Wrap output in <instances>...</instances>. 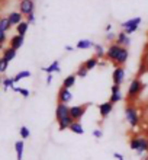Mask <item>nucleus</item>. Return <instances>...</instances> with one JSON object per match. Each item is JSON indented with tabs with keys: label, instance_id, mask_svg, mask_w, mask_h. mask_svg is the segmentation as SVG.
<instances>
[{
	"label": "nucleus",
	"instance_id": "1",
	"mask_svg": "<svg viewBox=\"0 0 148 160\" xmlns=\"http://www.w3.org/2000/svg\"><path fill=\"white\" fill-rule=\"evenodd\" d=\"M107 61L113 63L116 67H123L125 63L128 61L129 58V50L125 48V47H121L118 44L112 42L107 50H106V57H105Z\"/></svg>",
	"mask_w": 148,
	"mask_h": 160
},
{
	"label": "nucleus",
	"instance_id": "2",
	"mask_svg": "<svg viewBox=\"0 0 148 160\" xmlns=\"http://www.w3.org/2000/svg\"><path fill=\"white\" fill-rule=\"evenodd\" d=\"M55 119H57L60 131H64V130H67V128H70V125L74 122V119L70 117V106L65 105V103H57Z\"/></svg>",
	"mask_w": 148,
	"mask_h": 160
},
{
	"label": "nucleus",
	"instance_id": "3",
	"mask_svg": "<svg viewBox=\"0 0 148 160\" xmlns=\"http://www.w3.org/2000/svg\"><path fill=\"white\" fill-rule=\"evenodd\" d=\"M129 148L136 152L138 156H142V154L148 153V137L134 134L129 138Z\"/></svg>",
	"mask_w": 148,
	"mask_h": 160
},
{
	"label": "nucleus",
	"instance_id": "4",
	"mask_svg": "<svg viewBox=\"0 0 148 160\" xmlns=\"http://www.w3.org/2000/svg\"><path fill=\"white\" fill-rule=\"evenodd\" d=\"M125 118H127L128 124L131 128H136V127L140 125V114H138V109H136V106L129 102L127 106H125Z\"/></svg>",
	"mask_w": 148,
	"mask_h": 160
},
{
	"label": "nucleus",
	"instance_id": "5",
	"mask_svg": "<svg viewBox=\"0 0 148 160\" xmlns=\"http://www.w3.org/2000/svg\"><path fill=\"white\" fill-rule=\"evenodd\" d=\"M145 89V84L141 82L138 77L136 79H134L131 82V84L128 86V93H127V96H128V101L132 102L134 99H136V98L141 95V92Z\"/></svg>",
	"mask_w": 148,
	"mask_h": 160
},
{
	"label": "nucleus",
	"instance_id": "6",
	"mask_svg": "<svg viewBox=\"0 0 148 160\" xmlns=\"http://www.w3.org/2000/svg\"><path fill=\"white\" fill-rule=\"evenodd\" d=\"M141 22H142V18L135 16V18H132V19H128V21L122 22V23H121V28H122V31L127 35H131V34H134V32L138 31Z\"/></svg>",
	"mask_w": 148,
	"mask_h": 160
},
{
	"label": "nucleus",
	"instance_id": "7",
	"mask_svg": "<svg viewBox=\"0 0 148 160\" xmlns=\"http://www.w3.org/2000/svg\"><path fill=\"white\" fill-rule=\"evenodd\" d=\"M89 108V103H83V105H74L70 106V117H71L74 121H81V118L84 117L86 111Z\"/></svg>",
	"mask_w": 148,
	"mask_h": 160
},
{
	"label": "nucleus",
	"instance_id": "8",
	"mask_svg": "<svg viewBox=\"0 0 148 160\" xmlns=\"http://www.w3.org/2000/svg\"><path fill=\"white\" fill-rule=\"evenodd\" d=\"M35 10V2L34 0H21L19 2V12L23 16H28Z\"/></svg>",
	"mask_w": 148,
	"mask_h": 160
},
{
	"label": "nucleus",
	"instance_id": "9",
	"mask_svg": "<svg viewBox=\"0 0 148 160\" xmlns=\"http://www.w3.org/2000/svg\"><path fill=\"white\" fill-rule=\"evenodd\" d=\"M125 77H127V74H125V68L123 67L113 68V73H112V82H113V84L121 86V84L125 82Z\"/></svg>",
	"mask_w": 148,
	"mask_h": 160
},
{
	"label": "nucleus",
	"instance_id": "10",
	"mask_svg": "<svg viewBox=\"0 0 148 160\" xmlns=\"http://www.w3.org/2000/svg\"><path fill=\"white\" fill-rule=\"evenodd\" d=\"M58 103H65V105H68L70 102H71L73 99V93L70 89H65V88H61L58 90Z\"/></svg>",
	"mask_w": 148,
	"mask_h": 160
},
{
	"label": "nucleus",
	"instance_id": "11",
	"mask_svg": "<svg viewBox=\"0 0 148 160\" xmlns=\"http://www.w3.org/2000/svg\"><path fill=\"white\" fill-rule=\"evenodd\" d=\"M122 101V90H121V86L118 84H113L110 88V98H109V102L110 103H118V102Z\"/></svg>",
	"mask_w": 148,
	"mask_h": 160
},
{
	"label": "nucleus",
	"instance_id": "12",
	"mask_svg": "<svg viewBox=\"0 0 148 160\" xmlns=\"http://www.w3.org/2000/svg\"><path fill=\"white\" fill-rule=\"evenodd\" d=\"M115 44H118V45H121V47H125V48H129V45H131V37L127 35L123 31H121V32L116 35Z\"/></svg>",
	"mask_w": 148,
	"mask_h": 160
},
{
	"label": "nucleus",
	"instance_id": "13",
	"mask_svg": "<svg viewBox=\"0 0 148 160\" xmlns=\"http://www.w3.org/2000/svg\"><path fill=\"white\" fill-rule=\"evenodd\" d=\"M98 109H99V114H100L102 118H106V117H109L110 112L113 111V103H110L109 101L103 102V103H100V105L98 106Z\"/></svg>",
	"mask_w": 148,
	"mask_h": 160
},
{
	"label": "nucleus",
	"instance_id": "14",
	"mask_svg": "<svg viewBox=\"0 0 148 160\" xmlns=\"http://www.w3.org/2000/svg\"><path fill=\"white\" fill-rule=\"evenodd\" d=\"M23 42H25V37H22V35H13L12 38L9 39V47H12L15 50H19L22 45H23Z\"/></svg>",
	"mask_w": 148,
	"mask_h": 160
},
{
	"label": "nucleus",
	"instance_id": "15",
	"mask_svg": "<svg viewBox=\"0 0 148 160\" xmlns=\"http://www.w3.org/2000/svg\"><path fill=\"white\" fill-rule=\"evenodd\" d=\"M23 18L25 16H23L21 12H10L7 15V19H9V22H10L12 26H17L22 21H23Z\"/></svg>",
	"mask_w": 148,
	"mask_h": 160
},
{
	"label": "nucleus",
	"instance_id": "16",
	"mask_svg": "<svg viewBox=\"0 0 148 160\" xmlns=\"http://www.w3.org/2000/svg\"><path fill=\"white\" fill-rule=\"evenodd\" d=\"M42 72L48 73V74L60 73V72H61V67H60V61H58V60H55V61H52V63L50 64V66H47V67H42Z\"/></svg>",
	"mask_w": 148,
	"mask_h": 160
},
{
	"label": "nucleus",
	"instance_id": "17",
	"mask_svg": "<svg viewBox=\"0 0 148 160\" xmlns=\"http://www.w3.org/2000/svg\"><path fill=\"white\" fill-rule=\"evenodd\" d=\"M15 152H16V160L23 159V152H25V143L23 140H17L15 143Z\"/></svg>",
	"mask_w": 148,
	"mask_h": 160
},
{
	"label": "nucleus",
	"instance_id": "18",
	"mask_svg": "<svg viewBox=\"0 0 148 160\" xmlns=\"http://www.w3.org/2000/svg\"><path fill=\"white\" fill-rule=\"evenodd\" d=\"M16 54H17V51L15 50V48H12V47H7V48H3V57L4 60H7L9 63L12 61V60L16 58Z\"/></svg>",
	"mask_w": 148,
	"mask_h": 160
},
{
	"label": "nucleus",
	"instance_id": "19",
	"mask_svg": "<svg viewBox=\"0 0 148 160\" xmlns=\"http://www.w3.org/2000/svg\"><path fill=\"white\" fill-rule=\"evenodd\" d=\"M94 47V42L92 39H80V41L76 44L77 50H90Z\"/></svg>",
	"mask_w": 148,
	"mask_h": 160
},
{
	"label": "nucleus",
	"instance_id": "20",
	"mask_svg": "<svg viewBox=\"0 0 148 160\" xmlns=\"http://www.w3.org/2000/svg\"><path fill=\"white\" fill-rule=\"evenodd\" d=\"M94 57L98 60H103L106 57V50L103 48V45L102 44H94Z\"/></svg>",
	"mask_w": 148,
	"mask_h": 160
},
{
	"label": "nucleus",
	"instance_id": "21",
	"mask_svg": "<svg viewBox=\"0 0 148 160\" xmlns=\"http://www.w3.org/2000/svg\"><path fill=\"white\" fill-rule=\"evenodd\" d=\"M68 130L71 131V132H74V134H79V135H83V134H84V128H83V125H81V122H79V121H74V122H73Z\"/></svg>",
	"mask_w": 148,
	"mask_h": 160
},
{
	"label": "nucleus",
	"instance_id": "22",
	"mask_svg": "<svg viewBox=\"0 0 148 160\" xmlns=\"http://www.w3.org/2000/svg\"><path fill=\"white\" fill-rule=\"evenodd\" d=\"M76 80H77V76H76V74H70V76H67L65 79L63 80V88L71 89L73 86L76 84Z\"/></svg>",
	"mask_w": 148,
	"mask_h": 160
},
{
	"label": "nucleus",
	"instance_id": "23",
	"mask_svg": "<svg viewBox=\"0 0 148 160\" xmlns=\"http://www.w3.org/2000/svg\"><path fill=\"white\" fill-rule=\"evenodd\" d=\"M28 29H29V23L26 21H22L19 25L16 26V34L17 35H22V37H25L26 32H28Z\"/></svg>",
	"mask_w": 148,
	"mask_h": 160
},
{
	"label": "nucleus",
	"instance_id": "24",
	"mask_svg": "<svg viewBox=\"0 0 148 160\" xmlns=\"http://www.w3.org/2000/svg\"><path fill=\"white\" fill-rule=\"evenodd\" d=\"M98 63H99V60H98V58H96V57H94V55H93V57H90V58H87V60H86L84 63H83V66H84V67H86V68H87V70H89V72H90V70H93L94 67H98Z\"/></svg>",
	"mask_w": 148,
	"mask_h": 160
},
{
	"label": "nucleus",
	"instance_id": "25",
	"mask_svg": "<svg viewBox=\"0 0 148 160\" xmlns=\"http://www.w3.org/2000/svg\"><path fill=\"white\" fill-rule=\"evenodd\" d=\"M12 29V25H10V22H9L7 16H2L0 18V31H3L7 34V31Z\"/></svg>",
	"mask_w": 148,
	"mask_h": 160
},
{
	"label": "nucleus",
	"instance_id": "26",
	"mask_svg": "<svg viewBox=\"0 0 148 160\" xmlns=\"http://www.w3.org/2000/svg\"><path fill=\"white\" fill-rule=\"evenodd\" d=\"M15 80L13 77H3L2 80V86H3V90H9V89H13L15 88Z\"/></svg>",
	"mask_w": 148,
	"mask_h": 160
},
{
	"label": "nucleus",
	"instance_id": "27",
	"mask_svg": "<svg viewBox=\"0 0 148 160\" xmlns=\"http://www.w3.org/2000/svg\"><path fill=\"white\" fill-rule=\"evenodd\" d=\"M31 74H32V73H31L29 70H22V72H19L16 76L13 77V80H15V83H17V82H21V80H23V79H29Z\"/></svg>",
	"mask_w": 148,
	"mask_h": 160
},
{
	"label": "nucleus",
	"instance_id": "28",
	"mask_svg": "<svg viewBox=\"0 0 148 160\" xmlns=\"http://www.w3.org/2000/svg\"><path fill=\"white\" fill-rule=\"evenodd\" d=\"M74 74H76L77 77H80V79H84V77L89 74V70H87V68L81 64V66H79V68H77V72L74 73Z\"/></svg>",
	"mask_w": 148,
	"mask_h": 160
},
{
	"label": "nucleus",
	"instance_id": "29",
	"mask_svg": "<svg viewBox=\"0 0 148 160\" xmlns=\"http://www.w3.org/2000/svg\"><path fill=\"white\" fill-rule=\"evenodd\" d=\"M19 134H21V138L22 140H28L31 137V130L26 125H22L21 130H19Z\"/></svg>",
	"mask_w": 148,
	"mask_h": 160
},
{
	"label": "nucleus",
	"instance_id": "30",
	"mask_svg": "<svg viewBox=\"0 0 148 160\" xmlns=\"http://www.w3.org/2000/svg\"><path fill=\"white\" fill-rule=\"evenodd\" d=\"M12 90L13 92H16V93H19V95H22L23 98H29V95H31V92L28 90V89H25V88H17V86H15Z\"/></svg>",
	"mask_w": 148,
	"mask_h": 160
},
{
	"label": "nucleus",
	"instance_id": "31",
	"mask_svg": "<svg viewBox=\"0 0 148 160\" xmlns=\"http://www.w3.org/2000/svg\"><path fill=\"white\" fill-rule=\"evenodd\" d=\"M9 68V61L7 60H4L3 57H0V74H3V73L7 72Z\"/></svg>",
	"mask_w": 148,
	"mask_h": 160
},
{
	"label": "nucleus",
	"instance_id": "32",
	"mask_svg": "<svg viewBox=\"0 0 148 160\" xmlns=\"http://www.w3.org/2000/svg\"><path fill=\"white\" fill-rule=\"evenodd\" d=\"M6 41H7V34H6V32H3V31H0V50L4 47Z\"/></svg>",
	"mask_w": 148,
	"mask_h": 160
},
{
	"label": "nucleus",
	"instance_id": "33",
	"mask_svg": "<svg viewBox=\"0 0 148 160\" xmlns=\"http://www.w3.org/2000/svg\"><path fill=\"white\" fill-rule=\"evenodd\" d=\"M116 35H118V34H115V32H112V31H110V32H107V34H106L105 39L107 42H110V44H112V42H115V39H116Z\"/></svg>",
	"mask_w": 148,
	"mask_h": 160
},
{
	"label": "nucleus",
	"instance_id": "34",
	"mask_svg": "<svg viewBox=\"0 0 148 160\" xmlns=\"http://www.w3.org/2000/svg\"><path fill=\"white\" fill-rule=\"evenodd\" d=\"M25 18H26L25 21L28 22L29 25L31 23H35V13H31V15H28V16H25Z\"/></svg>",
	"mask_w": 148,
	"mask_h": 160
},
{
	"label": "nucleus",
	"instance_id": "35",
	"mask_svg": "<svg viewBox=\"0 0 148 160\" xmlns=\"http://www.w3.org/2000/svg\"><path fill=\"white\" fill-rule=\"evenodd\" d=\"M93 137L94 138H102V137H103V132H102V130H94L93 131Z\"/></svg>",
	"mask_w": 148,
	"mask_h": 160
},
{
	"label": "nucleus",
	"instance_id": "36",
	"mask_svg": "<svg viewBox=\"0 0 148 160\" xmlns=\"http://www.w3.org/2000/svg\"><path fill=\"white\" fill-rule=\"evenodd\" d=\"M64 50L67 51V52H71V51L76 50V47H73V45H65V47H64Z\"/></svg>",
	"mask_w": 148,
	"mask_h": 160
},
{
	"label": "nucleus",
	"instance_id": "37",
	"mask_svg": "<svg viewBox=\"0 0 148 160\" xmlns=\"http://www.w3.org/2000/svg\"><path fill=\"white\" fill-rule=\"evenodd\" d=\"M113 157H115L116 160H125V159H123V156L121 154V153H113Z\"/></svg>",
	"mask_w": 148,
	"mask_h": 160
},
{
	"label": "nucleus",
	"instance_id": "38",
	"mask_svg": "<svg viewBox=\"0 0 148 160\" xmlns=\"http://www.w3.org/2000/svg\"><path fill=\"white\" fill-rule=\"evenodd\" d=\"M112 28H113V26H112V23H107V25H106V28H105L106 34H107V32H110V31H112Z\"/></svg>",
	"mask_w": 148,
	"mask_h": 160
},
{
	"label": "nucleus",
	"instance_id": "39",
	"mask_svg": "<svg viewBox=\"0 0 148 160\" xmlns=\"http://www.w3.org/2000/svg\"><path fill=\"white\" fill-rule=\"evenodd\" d=\"M52 77H54L52 74H48V76H47V84H51V82H52Z\"/></svg>",
	"mask_w": 148,
	"mask_h": 160
},
{
	"label": "nucleus",
	"instance_id": "40",
	"mask_svg": "<svg viewBox=\"0 0 148 160\" xmlns=\"http://www.w3.org/2000/svg\"><path fill=\"white\" fill-rule=\"evenodd\" d=\"M144 160H148V153H145V156H144Z\"/></svg>",
	"mask_w": 148,
	"mask_h": 160
},
{
	"label": "nucleus",
	"instance_id": "41",
	"mask_svg": "<svg viewBox=\"0 0 148 160\" xmlns=\"http://www.w3.org/2000/svg\"><path fill=\"white\" fill-rule=\"evenodd\" d=\"M2 80H3V77H2V74H0V86H2Z\"/></svg>",
	"mask_w": 148,
	"mask_h": 160
},
{
	"label": "nucleus",
	"instance_id": "42",
	"mask_svg": "<svg viewBox=\"0 0 148 160\" xmlns=\"http://www.w3.org/2000/svg\"><path fill=\"white\" fill-rule=\"evenodd\" d=\"M2 4H3V0H0V8H2Z\"/></svg>",
	"mask_w": 148,
	"mask_h": 160
}]
</instances>
